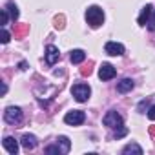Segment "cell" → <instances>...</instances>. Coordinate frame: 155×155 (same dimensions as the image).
<instances>
[{
    "label": "cell",
    "instance_id": "cell-1",
    "mask_svg": "<svg viewBox=\"0 0 155 155\" xmlns=\"http://www.w3.org/2000/svg\"><path fill=\"white\" fill-rule=\"evenodd\" d=\"M86 20H88V24L91 28H99L104 22V11L99 6H90L86 9Z\"/></svg>",
    "mask_w": 155,
    "mask_h": 155
},
{
    "label": "cell",
    "instance_id": "cell-2",
    "mask_svg": "<svg viewBox=\"0 0 155 155\" xmlns=\"http://www.w3.org/2000/svg\"><path fill=\"white\" fill-rule=\"evenodd\" d=\"M71 95L79 101V102H86L90 99V95H91V88L88 84H75L71 88Z\"/></svg>",
    "mask_w": 155,
    "mask_h": 155
},
{
    "label": "cell",
    "instance_id": "cell-3",
    "mask_svg": "<svg viewBox=\"0 0 155 155\" xmlns=\"http://www.w3.org/2000/svg\"><path fill=\"white\" fill-rule=\"evenodd\" d=\"M84 120H86V113L81 110H73V111H68L64 115V122L69 126H81Z\"/></svg>",
    "mask_w": 155,
    "mask_h": 155
},
{
    "label": "cell",
    "instance_id": "cell-4",
    "mask_svg": "<svg viewBox=\"0 0 155 155\" xmlns=\"http://www.w3.org/2000/svg\"><path fill=\"white\" fill-rule=\"evenodd\" d=\"M4 120L8 124H18L22 120V110L17 106H8L4 111Z\"/></svg>",
    "mask_w": 155,
    "mask_h": 155
},
{
    "label": "cell",
    "instance_id": "cell-5",
    "mask_svg": "<svg viewBox=\"0 0 155 155\" xmlns=\"http://www.w3.org/2000/svg\"><path fill=\"white\" fill-rule=\"evenodd\" d=\"M102 122H104V126H108V128H119V126H122V117H120L115 110H110V111L104 115Z\"/></svg>",
    "mask_w": 155,
    "mask_h": 155
},
{
    "label": "cell",
    "instance_id": "cell-6",
    "mask_svg": "<svg viewBox=\"0 0 155 155\" xmlns=\"http://www.w3.org/2000/svg\"><path fill=\"white\" fill-rule=\"evenodd\" d=\"M115 75H117V69H115L110 62H102V66H101V69H99V79H101V81H111Z\"/></svg>",
    "mask_w": 155,
    "mask_h": 155
},
{
    "label": "cell",
    "instance_id": "cell-7",
    "mask_svg": "<svg viewBox=\"0 0 155 155\" xmlns=\"http://www.w3.org/2000/svg\"><path fill=\"white\" fill-rule=\"evenodd\" d=\"M104 51H106L108 55H111V57H120V55L124 53V46L119 44V42H106Z\"/></svg>",
    "mask_w": 155,
    "mask_h": 155
},
{
    "label": "cell",
    "instance_id": "cell-8",
    "mask_svg": "<svg viewBox=\"0 0 155 155\" xmlns=\"http://www.w3.org/2000/svg\"><path fill=\"white\" fill-rule=\"evenodd\" d=\"M44 57H46V62H48L49 66H53V64L58 60V57H60V53H58V48H57V46H53V44H49V46L46 48V53H44Z\"/></svg>",
    "mask_w": 155,
    "mask_h": 155
},
{
    "label": "cell",
    "instance_id": "cell-9",
    "mask_svg": "<svg viewBox=\"0 0 155 155\" xmlns=\"http://www.w3.org/2000/svg\"><path fill=\"white\" fill-rule=\"evenodd\" d=\"M20 144L24 146V150H35L37 148V137L35 135H31V133H24L22 135V139H20Z\"/></svg>",
    "mask_w": 155,
    "mask_h": 155
},
{
    "label": "cell",
    "instance_id": "cell-10",
    "mask_svg": "<svg viewBox=\"0 0 155 155\" xmlns=\"http://www.w3.org/2000/svg\"><path fill=\"white\" fill-rule=\"evenodd\" d=\"M151 13H153V6L151 4H146L144 8H142V11H140V15H139V26H146L148 24V20H150V17H151Z\"/></svg>",
    "mask_w": 155,
    "mask_h": 155
},
{
    "label": "cell",
    "instance_id": "cell-11",
    "mask_svg": "<svg viewBox=\"0 0 155 155\" xmlns=\"http://www.w3.org/2000/svg\"><path fill=\"white\" fill-rule=\"evenodd\" d=\"M2 146H4L6 151L11 153V155H17V153H18V142H17L13 137H6V139L2 140Z\"/></svg>",
    "mask_w": 155,
    "mask_h": 155
},
{
    "label": "cell",
    "instance_id": "cell-12",
    "mask_svg": "<svg viewBox=\"0 0 155 155\" xmlns=\"http://www.w3.org/2000/svg\"><path fill=\"white\" fill-rule=\"evenodd\" d=\"M69 60H71V64H81V62H84L86 60V51L84 49H73L71 55H69Z\"/></svg>",
    "mask_w": 155,
    "mask_h": 155
},
{
    "label": "cell",
    "instance_id": "cell-13",
    "mask_svg": "<svg viewBox=\"0 0 155 155\" xmlns=\"http://www.w3.org/2000/svg\"><path fill=\"white\" fill-rule=\"evenodd\" d=\"M133 86H135V82H133L131 79H122V81L117 84V91H119V93H128V91L133 90Z\"/></svg>",
    "mask_w": 155,
    "mask_h": 155
},
{
    "label": "cell",
    "instance_id": "cell-14",
    "mask_svg": "<svg viewBox=\"0 0 155 155\" xmlns=\"http://www.w3.org/2000/svg\"><path fill=\"white\" fill-rule=\"evenodd\" d=\"M128 153H137V155H142V148L135 142H130L122 148V155H128Z\"/></svg>",
    "mask_w": 155,
    "mask_h": 155
},
{
    "label": "cell",
    "instance_id": "cell-15",
    "mask_svg": "<svg viewBox=\"0 0 155 155\" xmlns=\"http://www.w3.org/2000/svg\"><path fill=\"white\" fill-rule=\"evenodd\" d=\"M57 142L60 144V148H62V153H68V151H69V148H71V142H69V139H68L66 135H60V137L57 139Z\"/></svg>",
    "mask_w": 155,
    "mask_h": 155
},
{
    "label": "cell",
    "instance_id": "cell-16",
    "mask_svg": "<svg viewBox=\"0 0 155 155\" xmlns=\"http://www.w3.org/2000/svg\"><path fill=\"white\" fill-rule=\"evenodd\" d=\"M6 9H8V13H9L11 20H17V18H18V8H17L15 4H8V6H6Z\"/></svg>",
    "mask_w": 155,
    "mask_h": 155
},
{
    "label": "cell",
    "instance_id": "cell-17",
    "mask_svg": "<svg viewBox=\"0 0 155 155\" xmlns=\"http://www.w3.org/2000/svg\"><path fill=\"white\" fill-rule=\"evenodd\" d=\"M44 153H48V155H51V153H57V155H60V153H62V148H58V142H57V144L46 146V148H44Z\"/></svg>",
    "mask_w": 155,
    "mask_h": 155
},
{
    "label": "cell",
    "instance_id": "cell-18",
    "mask_svg": "<svg viewBox=\"0 0 155 155\" xmlns=\"http://www.w3.org/2000/svg\"><path fill=\"white\" fill-rule=\"evenodd\" d=\"M124 135H128V128L122 124V126H119V128H115V133H113V137L115 139H122Z\"/></svg>",
    "mask_w": 155,
    "mask_h": 155
},
{
    "label": "cell",
    "instance_id": "cell-19",
    "mask_svg": "<svg viewBox=\"0 0 155 155\" xmlns=\"http://www.w3.org/2000/svg\"><path fill=\"white\" fill-rule=\"evenodd\" d=\"M146 28H148L150 31H155V9H153V13H151V17H150V20H148V24H146Z\"/></svg>",
    "mask_w": 155,
    "mask_h": 155
},
{
    "label": "cell",
    "instance_id": "cell-20",
    "mask_svg": "<svg viewBox=\"0 0 155 155\" xmlns=\"http://www.w3.org/2000/svg\"><path fill=\"white\" fill-rule=\"evenodd\" d=\"M0 17H2V26H6V24H8V18H9V13H8V9H6V8L2 9Z\"/></svg>",
    "mask_w": 155,
    "mask_h": 155
},
{
    "label": "cell",
    "instance_id": "cell-21",
    "mask_svg": "<svg viewBox=\"0 0 155 155\" xmlns=\"http://www.w3.org/2000/svg\"><path fill=\"white\" fill-rule=\"evenodd\" d=\"M9 38H11V35H9V31H6V29H2V44H8L9 42Z\"/></svg>",
    "mask_w": 155,
    "mask_h": 155
},
{
    "label": "cell",
    "instance_id": "cell-22",
    "mask_svg": "<svg viewBox=\"0 0 155 155\" xmlns=\"http://www.w3.org/2000/svg\"><path fill=\"white\" fill-rule=\"evenodd\" d=\"M148 119H150V120H155V106H150V110H148Z\"/></svg>",
    "mask_w": 155,
    "mask_h": 155
},
{
    "label": "cell",
    "instance_id": "cell-23",
    "mask_svg": "<svg viewBox=\"0 0 155 155\" xmlns=\"http://www.w3.org/2000/svg\"><path fill=\"white\" fill-rule=\"evenodd\" d=\"M148 102H150V101H148V99H146V101H142V102H140V104H139V108H137V110H139V111H140V113H144V108H146V106H148Z\"/></svg>",
    "mask_w": 155,
    "mask_h": 155
},
{
    "label": "cell",
    "instance_id": "cell-24",
    "mask_svg": "<svg viewBox=\"0 0 155 155\" xmlns=\"http://www.w3.org/2000/svg\"><path fill=\"white\" fill-rule=\"evenodd\" d=\"M18 68H20V69H28V62H26V60H22V62L18 64Z\"/></svg>",
    "mask_w": 155,
    "mask_h": 155
},
{
    "label": "cell",
    "instance_id": "cell-25",
    "mask_svg": "<svg viewBox=\"0 0 155 155\" xmlns=\"http://www.w3.org/2000/svg\"><path fill=\"white\" fill-rule=\"evenodd\" d=\"M6 91H8V86H6V84H2V95H6Z\"/></svg>",
    "mask_w": 155,
    "mask_h": 155
},
{
    "label": "cell",
    "instance_id": "cell-26",
    "mask_svg": "<svg viewBox=\"0 0 155 155\" xmlns=\"http://www.w3.org/2000/svg\"><path fill=\"white\" fill-rule=\"evenodd\" d=\"M150 131H151V135H155V126H151V128H150Z\"/></svg>",
    "mask_w": 155,
    "mask_h": 155
}]
</instances>
